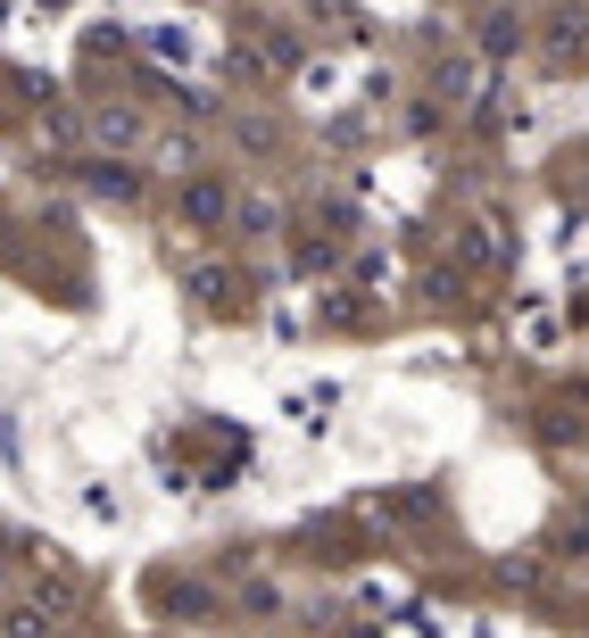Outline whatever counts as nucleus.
Wrapping results in <instances>:
<instances>
[{
	"instance_id": "nucleus-1",
	"label": "nucleus",
	"mask_w": 589,
	"mask_h": 638,
	"mask_svg": "<svg viewBox=\"0 0 589 638\" xmlns=\"http://www.w3.org/2000/svg\"><path fill=\"white\" fill-rule=\"evenodd\" d=\"M225 207H233L225 183H191L183 191V216H191V225H225Z\"/></svg>"
},
{
	"instance_id": "nucleus-2",
	"label": "nucleus",
	"mask_w": 589,
	"mask_h": 638,
	"mask_svg": "<svg viewBox=\"0 0 589 638\" xmlns=\"http://www.w3.org/2000/svg\"><path fill=\"white\" fill-rule=\"evenodd\" d=\"M92 141H141V116L134 109H92Z\"/></svg>"
},
{
	"instance_id": "nucleus-3",
	"label": "nucleus",
	"mask_w": 589,
	"mask_h": 638,
	"mask_svg": "<svg viewBox=\"0 0 589 638\" xmlns=\"http://www.w3.org/2000/svg\"><path fill=\"white\" fill-rule=\"evenodd\" d=\"M50 605H9V638H50Z\"/></svg>"
},
{
	"instance_id": "nucleus-4",
	"label": "nucleus",
	"mask_w": 589,
	"mask_h": 638,
	"mask_svg": "<svg viewBox=\"0 0 589 638\" xmlns=\"http://www.w3.org/2000/svg\"><path fill=\"white\" fill-rule=\"evenodd\" d=\"M92 191H109V200H134L141 174H134V167H92Z\"/></svg>"
}]
</instances>
